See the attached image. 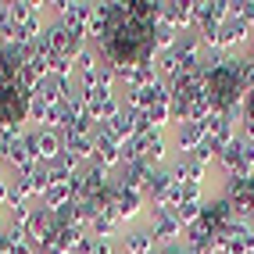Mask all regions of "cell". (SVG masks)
<instances>
[{
	"label": "cell",
	"mask_w": 254,
	"mask_h": 254,
	"mask_svg": "<svg viewBox=\"0 0 254 254\" xmlns=\"http://www.w3.org/2000/svg\"><path fill=\"white\" fill-rule=\"evenodd\" d=\"M118 251L122 254H154L158 251V240H154V233H150V226L143 222H132L122 229V236H118Z\"/></svg>",
	"instance_id": "cell-1"
},
{
	"label": "cell",
	"mask_w": 254,
	"mask_h": 254,
	"mask_svg": "<svg viewBox=\"0 0 254 254\" xmlns=\"http://www.w3.org/2000/svg\"><path fill=\"white\" fill-rule=\"evenodd\" d=\"M36 204H43L47 211H58V208H64V204H72V186H68V183H50Z\"/></svg>",
	"instance_id": "cell-2"
}]
</instances>
